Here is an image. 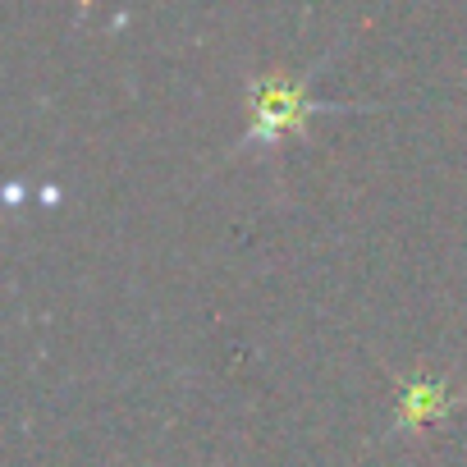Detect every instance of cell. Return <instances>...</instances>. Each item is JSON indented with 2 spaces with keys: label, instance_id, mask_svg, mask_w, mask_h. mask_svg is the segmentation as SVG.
Masks as SVG:
<instances>
[{
  "label": "cell",
  "instance_id": "cell-1",
  "mask_svg": "<svg viewBox=\"0 0 467 467\" xmlns=\"http://www.w3.org/2000/svg\"><path fill=\"white\" fill-rule=\"evenodd\" d=\"M326 110L312 92H307V74H262L248 88V133L244 142H275L285 133H303L307 119Z\"/></svg>",
  "mask_w": 467,
  "mask_h": 467
},
{
  "label": "cell",
  "instance_id": "cell-2",
  "mask_svg": "<svg viewBox=\"0 0 467 467\" xmlns=\"http://www.w3.org/2000/svg\"><path fill=\"white\" fill-rule=\"evenodd\" d=\"M458 403V394L449 389L444 376H412L399 385V403H394V426L399 431H421L440 417H449V408Z\"/></svg>",
  "mask_w": 467,
  "mask_h": 467
}]
</instances>
